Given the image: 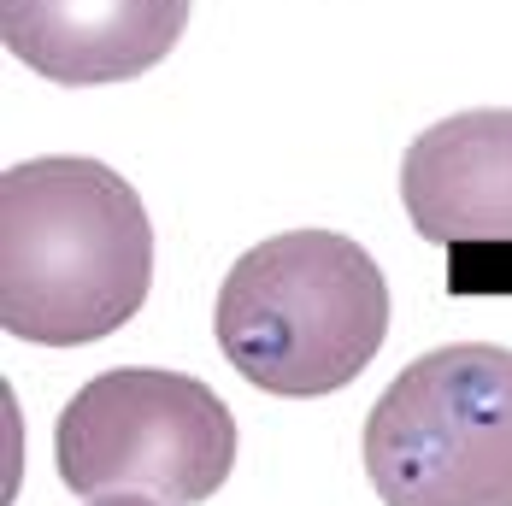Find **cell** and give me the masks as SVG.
<instances>
[{
    "label": "cell",
    "mask_w": 512,
    "mask_h": 506,
    "mask_svg": "<svg viewBox=\"0 0 512 506\" xmlns=\"http://www.w3.org/2000/svg\"><path fill=\"white\" fill-rule=\"evenodd\" d=\"M389 336V283L342 230H283L248 248L218 289V348L265 395L348 389Z\"/></svg>",
    "instance_id": "obj_2"
},
{
    "label": "cell",
    "mask_w": 512,
    "mask_h": 506,
    "mask_svg": "<svg viewBox=\"0 0 512 506\" xmlns=\"http://www.w3.org/2000/svg\"><path fill=\"white\" fill-rule=\"evenodd\" d=\"M89 506H154V501H130V495H112V501H89Z\"/></svg>",
    "instance_id": "obj_7"
},
{
    "label": "cell",
    "mask_w": 512,
    "mask_h": 506,
    "mask_svg": "<svg viewBox=\"0 0 512 506\" xmlns=\"http://www.w3.org/2000/svg\"><path fill=\"white\" fill-rule=\"evenodd\" d=\"M154 289V224L101 159L53 153L0 177V324L36 348L124 330Z\"/></svg>",
    "instance_id": "obj_1"
},
{
    "label": "cell",
    "mask_w": 512,
    "mask_h": 506,
    "mask_svg": "<svg viewBox=\"0 0 512 506\" xmlns=\"http://www.w3.org/2000/svg\"><path fill=\"white\" fill-rule=\"evenodd\" d=\"M412 230L436 248L512 242V106H477L430 124L401 159Z\"/></svg>",
    "instance_id": "obj_6"
},
{
    "label": "cell",
    "mask_w": 512,
    "mask_h": 506,
    "mask_svg": "<svg viewBox=\"0 0 512 506\" xmlns=\"http://www.w3.org/2000/svg\"><path fill=\"white\" fill-rule=\"evenodd\" d=\"M189 30V0H0V42L65 89L130 83Z\"/></svg>",
    "instance_id": "obj_5"
},
{
    "label": "cell",
    "mask_w": 512,
    "mask_h": 506,
    "mask_svg": "<svg viewBox=\"0 0 512 506\" xmlns=\"http://www.w3.org/2000/svg\"><path fill=\"white\" fill-rule=\"evenodd\" d=\"M365 477L383 506H512V348L412 359L365 418Z\"/></svg>",
    "instance_id": "obj_3"
},
{
    "label": "cell",
    "mask_w": 512,
    "mask_h": 506,
    "mask_svg": "<svg viewBox=\"0 0 512 506\" xmlns=\"http://www.w3.org/2000/svg\"><path fill=\"white\" fill-rule=\"evenodd\" d=\"M59 483L83 501L201 506L236 465L230 406L189 371L118 365L89 377L53 424Z\"/></svg>",
    "instance_id": "obj_4"
}]
</instances>
